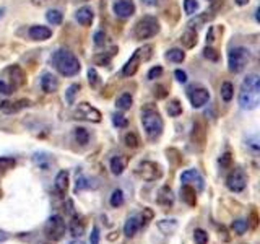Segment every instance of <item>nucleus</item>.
Listing matches in <instances>:
<instances>
[{
	"mask_svg": "<svg viewBox=\"0 0 260 244\" xmlns=\"http://www.w3.org/2000/svg\"><path fill=\"white\" fill-rule=\"evenodd\" d=\"M15 166V159L13 158H0V171H8Z\"/></svg>",
	"mask_w": 260,
	"mask_h": 244,
	"instance_id": "obj_43",
	"label": "nucleus"
},
{
	"mask_svg": "<svg viewBox=\"0 0 260 244\" xmlns=\"http://www.w3.org/2000/svg\"><path fill=\"white\" fill-rule=\"evenodd\" d=\"M158 33H160V23L153 17H143L135 25V30H133V35L140 41L150 39V37L156 36Z\"/></svg>",
	"mask_w": 260,
	"mask_h": 244,
	"instance_id": "obj_4",
	"label": "nucleus"
},
{
	"mask_svg": "<svg viewBox=\"0 0 260 244\" xmlns=\"http://www.w3.org/2000/svg\"><path fill=\"white\" fill-rule=\"evenodd\" d=\"M88 80H90V85L91 87H98L99 85V75L95 69H90L88 70Z\"/></svg>",
	"mask_w": 260,
	"mask_h": 244,
	"instance_id": "obj_45",
	"label": "nucleus"
},
{
	"mask_svg": "<svg viewBox=\"0 0 260 244\" xmlns=\"http://www.w3.org/2000/svg\"><path fill=\"white\" fill-rule=\"evenodd\" d=\"M158 228L164 234H171L178 228V222H176V220H162V222L158 223Z\"/></svg>",
	"mask_w": 260,
	"mask_h": 244,
	"instance_id": "obj_30",
	"label": "nucleus"
},
{
	"mask_svg": "<svg viewBox=\"0 0 260 244\" xmlns=\"http://www.w3.org/2000/svg\"><path fill=\"white\" fill-rule=\"evenodd\" d=\"M28 35L32 41H48L50 36H52V31H50V28L48 26H43V25H34L30 28V31H28Z\"/></svg>",
	"mask_w": 260,
	"mask_h": 244,
	"instance_id": "obj_14",
	"label": "nucleus"
},
{
	"mask_svg": "<svg viewBox=\"0 0 260 244\" xmlns=\"http://www.w3.org/2000/svg\"><path fill=\"white\" fill-rule=\"evenodd\" d=\"M5 75H8V80L7 82L10 83L13 88H20L26 83V73L23 72V69L20 65H10V67L5 69Z\"/></svg>",
	"mask_w": 260,
	"mask_h": 244,
	"instance_id": "obj_9",
	"label": "nucleus"
},
{
	"mask_svg": "<svg viewBox=\"0 0 260 244\" xmlns=\"http://www.w3.org/2000/svg\"><path fill=\"white\" fill-rule=\"evenodd\" d=\"M249 147L254 150V153H257L259 152V143H257V137H254V140L252 142L249 143Z\"/></svg>",
	"mask_w": 260,
	"mask_h": 244,
	"instance_id": "obj_53",
	"label": "nucleus"
},
{
	"mask_svg": "<svg viewBox=\"0 0 260 244\" xmlns=\"http://www.w3.org/2000/svg\"><path fill=\"white\" fill-rule=\"evenodd\" d=\"M221 98L225 100L226 103H229L231 100H233V96H234V87H233V83H229V82H225L221 85Z\"/></svg>",
	"mask_w": 260,
	"mask_h": 244,
	"instance_id": "obj_29",
	"label": "nucleus"
},
{
	"mask_svg": "<svg viewBox=\"0 0 260 244\" xmlns=\"http://www.w3.org/2000/svg\"><path fill=\"white\" fill-rule=\"evenodd\" d=\"M195 194H197L195 187H192L190 184H182V187H180V197H182V200L187 205H190V207H194L197 204V195Z\"/></svg>",
	"mask_w": 260,
	"mask_h": 244,
	"instance_id": "obj_23",
	"label": "nucleus"
},
{
	"mask_svg": "<svg viewBox=\"0 0 260 244\" xmlns=\"http://www.w3.org/2000/svg\"><path fill=\"white\" fill-rule=\"evenodd\" d=\"M95 44L98 46V48H101V46H104L106 44V35H104V31H96L95 33Z\"/></svg>",
	"mask_w": 260,
	"mask_h": 244,
	"instance_id": "obj_47",
	"label": "nucleus"
},
{
	"mask_svg": "<svg viewBox=\"0 0 260 244\" xmlns=\"http://www.w3.org/2000/svg\"><path fill=\"white\" fill-rule=\"evenodd\" d=\"M190 137H192V142L197 143V145H202L205 143V137H207V130H205V125L202 124V122H195L194 127H192V134H190Z\"/></svg>",
	"mask_w": 260,
	"mask_h": 244,
	"instance_id": "obj_21",
	"label": "nucleus"
},
{
	"mask_svg": "<svg viewBox=\"0 0 260 244\" xmlns=\"http://www.w3.org/2000/svg\"><path fill=\"white\" fill-rule=\"evenodd\" d=\"M75 140H77V143H80L85 147V145L90 142V134H88V130L83 127H77L75 129Z\"/></svg>",
	"mask_w": 260,
	"mask_h": 244,
	"instance_id": "obj_32",
	"label": "nucleus"
},
{
	"mask_svg": "<svg viewBox=\"0 0 260 244\" xmlns=\"http://www.w3.org/2000/svg\"><path fill=\"white\" fill-rule=\"evenodd\" d=\"M127 166H129V157H125V155H117V157L111 159V171L115 176L122 174L127 170Z\"/></svg>",
	"mask_w": 260,
	"mask_h": 244,
	"instance_id": "obj_19",
	"label": "nucleus"
},
{
	"mask_svg": "<svg viewBox=\"0 0 260 244\" xmlns=\"http://www.w3.org/2000/svg\"><path fill=\"white\" fill-rule=\"evenodd\" d=\"M236 3H238L239 7H244V5H247L249 3V0H234Z\"/></svg>",
	"mask_w": 260,
	"mask_h": 244,
	"instance_id": "obj_55",
	"label": "nucleus"
},
{
	"mask_svg": "<svg viewBox=\"0 0 260 244\" xmlns=\"http://www.w3.org/2000/svg\"><path fill=\"white\" fill-rule=\"evenodd\" d=\"M142 228V220L138 215H132L127 218V222L124 225V233L127 238H133L138 233V229Z\"/></svg>",
	"mask_w": 260,
	"mask_h": 244,
	"instance_id": "obj_16",
	"label": "nucleus"
},
{
	"mask_svg": "<svg viewBox=\"0 0 260 244\" xmlns=\"http://www.w3.org/2000/svg\"><path fill=\"white\" fill-rule=\"evenodd\" d=\"M142 2L148 7H156L158 3H160V0H142Z\"/></svg>",
	"mask_w": 260,
	"mask_h": 244,
	"instance_id": "obj_54",
	"label": "nucleus"
},
{
	"mask_svg": "<svg viewBox=\"0 0 260 244\" xmlns=\"http://www.w3.org/2000/svg\"><path fill=\"white\" fill-rule=\"evenodd\" d=\"M109 202L113 207H120V205H124V192L120 189H115L113 194H111Z\"/></svg>",
	"mask_w": 260,
	"mask_h": 244,
	"instance_id": "obj_35",
	"label": "nucleus"
},
{
	"mask_svg": "<svg viewBox=\"0 0 260 244\" xmlns=\"http://www.w3.org/2000/svg\"><path fill=\"white\" fill-rule=\"evenodd\" d=\"M13 90H15V88H13L5 78L0 77V93H2V95H12Z\"/></svg>",
	"mask_w": 260,
	"mask_h": 244,
	"instance_id": "obj_42",
	"label": "nucleus"
},
{
	"mask_svg": "<svg viewBox=\"0 0 260 244\" xmlns=\"http://www.w3.org/2000/svg\"><path fill=\"white\" fill-rule=\"evenodd\" d=\"M30 106L28 100H20V101H0V111L7 112V114H13V112L21 111L23 107Z\"/></svg>",
	"mask_w": 260,
	"mask_h": 244,
	"instance_id": "obj_17",
	"label": "nucleus"
},
{
	"mask_svg": "<svg viewBox=\"0 0 260 244\" xmlns=\"http://www.w3.org/2000/svg\"><path fill=\"white\" fill-rule=\"evenodd\" d=\"M189 100L194 107H203L210 101V91L207 88H194L189 91Z\"/></svg>",
	"mask_w": 260,
	"mask_h": 244,
	"instance_id": "obj_12",
	"label": "nucleus"
},
{
	"mask_svg": "<svg viewBox=\"0 0 260 244\" xmlns=\"http://www.w3.org/2000/svg\"><path fill=\"white\" fill-rule=\"evenodd\" d=\"M68 244H85L83 241H80V239H73V241H70Z\"/></svg>",
	"mask_w": 260,
	"mask_h": 244,
	"instance_id": "obj_56",
	"label": "nucleus"
},
{
	"mask_svg": "<svg viewBox=\"0 0 260 244\" xmlns=\"http://www.w3.org/2000/svg\"><path fill=\"white\" fill-rule=\"evenodd\" d=\"M52 64L55 70L64 77H75L81 69L80 60L75 57V54H72L67 49H59L57 52H54Z\"/></svg>",
	"mask_w": 260,
	"mask_h": 244,
	"instance_id": "obj_2",
	"label": "nucleus"
},
{
	"mask_svg": "<svg viewBox=\"0 0 260 244\" xmlns=\"http://www.w3.org/2000/svg\"><path fill=\"white\" fill-rule=\"evenodd\" d=\"M203 55H205L208 60H213V62H216V60L220 59V55H218V52L213 48H205V49H203Z\"/></svg>",
	"mask_w": 260,
	"mask_h": 244,
	"instance_id": "obj_46",
	"label": "nucleus"
},
{
	"mask_svg": "<svg viewBox=\"0 0 260 244\" xmlns=\"http://www.w3.org/2000/svg\"><path fill=\"white\" fill-rule=\"evenodd\" d=\"M137 174L142 177L143 181H156L162 176L161 166L155 161H142L137 166Z\"/></svg>",
	"mask_w": 260,
	"mask_h": 244,
	"instance_id": "obj_7",
	"label": "nucleus"
},
{
	"mask_svg": "<svg viewBox=\"0 0 260 244\" xmlns=\"http://www.w3.org/2000/svg\"><path fill=\"white\" fill-rule=\"evenodd\" d=\"M68 229H70V234L73 238H80L83 233H85V222L80 218V217H73L72 222H70V227H68Z\"/></svg>",
	"mask_w": 260,
	"mask_h": 244,
	"instance_id": "obj_24",
	"label": "nucleus"
},
{
	"mask_svg": "<svg viewBox=\"0 0 260 244\" xmlns=\"http://www.w3.org/2000/svg\"><path fill=\"white\" fill-rule=\"evenodd\" d=\"M260 103V78L250 73L244 78L239 91V106L245 111H252Z\"/></svg>",
	"mask_w": 260,
	"mask_h": 244,
	"instance_id": "obj_1",
	"label": "nucleus"
},
{
	"mask_svg": "<svg viewBox=\"0 0 260 244\" xmlns=\"http://www.w3.org/2000/svg\"><path fill=\"white\" fill-rule=\"evenodd\" d=\"M90 244H99V228L95 227L90 234Z\"/></svg>",
	"mask_w": 260,
	"mask_h": 244,
	"instance_id": "obj_49",
	"label": "nucleus"
},
{
	"mask_svg": "<svg viewBox=\"0 0 260 244\" xmlns=\"http://www.w3.org/2000/svg\"><path fill=\"white\" fill-rule=\"evenodd\" d=\"M80 90V85H72L70 88H68V91H67V100L68 103H73V98H75V93Z\"/></svg>",
	"mask_w": 260,
	"mask_h": 244,
	"instance_id": "obj_50",
	"label": "nucleus"
},
{
	"mask_svg": "<svg viewBox=\"0 0 260 244\" xmlns=\"http://www.w3.org/2000/svg\"><path fill=\"white\" fill-rule=\"evenodd\" d=\"M155 96L160 98V100H162V98L168 96V91H166V88L162 87V85H158V87L155 88Z\"/></svg>",
	"mask_w": 260,
	"mask_h": 244,
	"instance_id": "obj_51",
	"label": "nucleus"
},
{
	"mask_svg": "<svg viewBox=\"0 0 260 244\" xmlns=\"http://www.w3.org/2000/svg\"><path fill=\"white\" fill-rule=\"evenodd\" d=\"M180 182H182V184H190V182H197L198 189H202V187H203V179H202V176L198 174L197 170H187V171H184L182 174H180Z\"/></svg>",
	"mask_w": 260,
	"mask_h": 244,
	"instance_id": "obj_22",
	"label": "nucleus"
},
{
	"mask_svg": "<svg viewBox=\"0 0 260 244\" xmlns=\"http://www.w3.org/2000/svg\"><path fill=\"white\" fill-rule=\"evenodd\" d=\"M168 114L171 116V117H178V116H180L182 114V105L178 101V100H173L168 105Z\"/></svg>",
	"mask_w": 260,
	"mask_h": 244,
	"instance_id": "obj_33",
	"label": "nucleus"
},
{
	"mask_svg": "<svg viewBox=\"0 0 260 244\" xmlns=\"http://www.w3.org/2000/svg\"><path fill=\"white\" fill-rule=\"evenodd\" d=\"M194 241H195V244H208V233L205 229L197 228L194 231Z\"/></svg>",
	"mask_w": 260,
	"mask_h": 244,
	"instance_id": "obj_36",
	"label": "nucleus"
},
{
	"mask_svg": "<svg viewBox=\"0 0 260 244\" xmlns=\"http://www.w3.org/2000/svg\"><path fill=\"white\" fill-rule=\"evenodd\" d=\"M41 88L44 93H55L59 90V78L52 73H44L41 78Z\"/></svg>",
	"mask_w": 260,
	"mask_h": 244,
	"instance_id": "obj_18",
	"label": "nucleus"
},
{
	"mask_svg": "<svg viewBox=\"0 0 260 244\" xmlns=\"http://www.w3.org/2000/svg\"><path fill=\"white\" fill-rule=\"evenodd\" d=\"M113 10L115 13V17L130 18L135 13V3H133L132 0H117V2H114Z\"/></svg>",
	"mask_w": 260,
	"mask_h": 244,
	"instance_id": "obj_11",
	"label": "nucleus"
},
{
	"mask_svg": "<svg viewBox=\"0 0 260 244\" xmlns=\"http://www.w3.org/2000/svg\"><path fill=\"white\" fill-rule=\"evenodd\" d=\"M180 43L185 49H192L197 46V33L192 31V30H187L185 33H182V36H180Z\"/></svg>",
	"mask_w": 260,
	"mask_h": 244,
	"instance_id": "obj_25",
	"label": "nucleus"
},
{
	"mask_svg": "<svg viewBox=\"0 0 260 244\" xmlns=\"http://www.w3.org/2000/svg\"><path fill=\"white\" fill-rule=\"evenodd\" d=\"M77 116H80V119H86L90 122H101V112L96 109V107H93L91 105H88V103H78L77 106Z\"/></svg>",
	"mask_w": 260,
	"mask_h": 244,
	"instance_id": "obj_10",
	"label": "nucleus"
},
{
	"mask_svg": "<svg viewBox=\"0 0 260 244\" xmlns=\"http://www.w3.org/2000/svg\"><path fill=\"white\" fill-rule=\"evenodd\" d=\"M249 228V220H236L233 223V229L238 234H244Z\"/></svg>",
	"mask_w": 260,
	"mask_h": 244,
	"instance_id": "obj_39",
	"label": "nucleus"
},
{
	"mask_svg": "<svg viewBox=\"0 0 260 244\" xmlns=\"http://www.w3.org/2000/svg\"><path fill=\"white\" fill-rule=\"evenodd\" d=\"M114 52H115V49H113L111 52H104V54H99V55H96L95 57V62H96V65H109L111 64V57L114 55Z\"/></svg>",
	"mask_w": 260,
	"mask_h": 244,
	"instance_id": "obj_37",
	"label": "nucleus"
},
{
	"mask_svg": "<svg viewBox=\"0 0 260 244\" xmlns=\"http://www.w3.org/2000/svg\"><path fill=\"white\" fill-rule=\"evenodd\" d=\"M226 186L231 192H243L247 186V177H245L244 171L234 170L231 174L226 177Z\"/></svg>",
	"mask_w": 260,
	"mask_h": 244,
	"instance_id": "obj_8",
	"label": "nucleus"
},
{
	"mask_svg": "<svg viewBox=\"0 0 260 244\" xmlns=\"http://www.w3.org/2000/svg\"><path fill=\"white\" fill-rule=\"evenodd\" d=\"M231 165H233V155H231L229 152L223 153L221 158H220V166L223 168V170H229Z\"/></svg>",
	"mask_w": 260,
	"mask_h": 244,
	"instance_id": "obj_41",
	"label": "nucleus"
},
{
	"mask_svg": "<svg viewBox=\"0 0 260 244\" xmlns=\"http://www.w3.org/2000/svg\"><path fill=\"white\" fill-rule=\"evenodd\" d=\"M158 202L162 205V207H171L174 202V197H173V192H171L169 187H162L160 191V195H158Z\"/></svg>",
	"mask_w": 260,
	"mask_h": 244,
	"instance_id": "obj_26",
	"label": "nucleus"
},
{
	"mask_svg": "<svg viewBox=\"0 0 260 244\" xmlns=\"http://www.w3.org/2000/svg\"><path fill=\"white\" fill-rule=\"evenodd\" d=\"M124 143L129 148H138L140 147V139H138V135L135 132H127L124 135Z\"/></svg>",
	"mask_w": 260,
	"mask_h": 244,
	"instance_id": "obj_31",
	"label": "nucleus"
},
{
	"mask_svg": "<svg viewBox=\"0 0 260 244\" xmlns=\"http://www.w3.org/2000/svg\"><path fill=\"white\" fill-rule=\"evenodd\" d=\"M142 124L148 139L156 140L161 137L162 129H164V122H162V117L156 107L146 106L145 109H142Z\"/></svg>",
	"mask_w": 260,
	"mask_h": 244,
	"instance_id": "obj_3",
	"label": "nucleus"
},
{
	"mask_svg": "<svg viewBox=\"0 0 260 244\" xmlns=\"http://www.w3.org/2000/svg\"><path fill=\"white\" fill-rule=\"evenodd\" d=\"M46 18H48V21L50 23V25H60L64 20L60 10H49L48 13H46Z\"/></svg>",
	"mask_w": 260,
	"mask_h": 244,
	"instance_id": "obj_34",
	"label": "nucleus"
},
{
	"mask_svg": "<svg viewBox=\"0 0 260 244\" xmlns=\"http://www.w3.org/2000/svg\"><path fill=\"white\" fill-rule=\"evenodd\" d=\"M113 122H114L115 127H119V129L127 127V124H129V121L125 119L122 114H114V116H113Z\"/></svg>",
	"mask_w": 260,
	"mask_h": 244,
	"instance_id": "obj_44",
	"label": "nucleus"
},
{
	"mask_svg": "<svg viewBox=\"0 0 260 244\" xmlns=\"http://www.w3.org/2000/svg\"><path fill=\"white\" fill-rule=\"evenodd\" d=\"M75 20L80 23L81 26H90L93 20H95V13H93L90 7H81V8H78L75 13Z\"/></svg>",
	"mask_w": 260,
	"mask_h": 244,
	"instance_id": "obj_20",
	"label": "nucleus"
},
{
	"mask_svg": "<svg viewBox=\"0 0 260 244\" xmlns=\"http://www.w3.org/2000/svg\"><path fill=\"white\" fill-rule=\"evenodd\" d=\"M140 62H142L140 51H135L132 57L129 59V62L124 65V69H122V75H124V77H132V75H135L138 67H140Z\"/></svg>",
	"mask_w": 260,
	"mask_h": 244,
	"instance_id": "obj_15",
	"label": "nucleus"
},
{
	"mask_svg": "<svg viewBox=\"0 0 260 244\" xmlns=\"http://www.w3.org/2000/svg\"><path fill=\"white\" fill-rule=\"evenodd\" d=\"M68 191V171H59L54 181V192L57 197H64Z\"/></svg>",
	"mask_w": 260,
	"mask_h": 244,
	"instance_id": "obj_13",
	"label": "nucleus"
},
{
	"mask_svg": "<svg viewBox=\"0 0 260 244\" xmlns=\"http://www.w3.org/2000/svg\"><path fill=\"white\" fill-rule=\"evenodd\" d=\"M250 60V51L247 48H234L231 49L229 55H228V65L233 73H239L245 69V65Z\"/></svg>",
	"mask_w": 260,
	"mask_h": 244,
	"instance_id": "obj_5",
	"label": "nucleus"
},
{
	"mask_svg": "<svg viewBox=\"0 0 260 244\" xmlns=\"http://www.w3.org/2000/svg\"><path fill=\"white\" fill-rule=\"evenodd\" d=\"M174 77H176V80H178L179 83H185V82H187V73H185L184 70H176Z\"/></svg>",
	"mask_w": 260,
	"mask_h": 244,
	"instance_id": "obj_52",
	"label": "nucleus"
},
{
	"mask_svg": "<svg viewBox=\"0 0 260 244\" xmlns=\"http://www.w3.org/2000/svg\"><path fill=\"white\" fill-rule=\"evenodd\" d=\"M90 187H91V181L88 179L86 176H83V174L77 176V184H75V191L77 192L83 191V189H90Z\"/></svg>",
	"mask_w": 260,
	"mask_h": 244,
	"instance_id": "obj_38",
	"label": "nucleus"
},
{
	"mask_svg": "<svg viewBox=\"0 0 260 244\" xmlns=\"http://www.w3.org/2000/svg\"><path fill=\"white\" fill-rule=\"evenodd\" d=\"M162 75V67L161 65H156V67H153L150 72H148V80H156L160 78Z\"/></svg>",
	"mask_w": 260,
	"mask_h": 244,
	"instance_id": "obj_48",
	"label": "nucleus"
},
{
	"mask_svg": "<svg viewBox=\"0 0 260 244\" xmlns=\"http://www.w3.org/2000/svg\"><path fill=\"white\" fill-rule=\"evenodd\" d=\"M198 10V2L197 0H184V12L187 15H194Z\"/></svg>",
	"mask_w": 260,
	"mask_h": 244,
	"instance_id": "obj_40",
	"label": "nucleus"
},
{
	"mask_svg": "<svg viewBox=\"0 0 260 244\" xmlns=\"http://www.w3.org/2000/svg\"><path fill=\"white\" fill-rule=\"evenodd\" d=\"M166 59L174 64H180V62H184L185 52L182 49H171V51H168V54H166Z\"/></svg>",
	"mask_w": 260,
	"mask_h": 244,
	"instance_id": "obj_28",
	"label": "nucleus"
},
{
	"mask_svg": "<svg viewBox=\"0 0 260 244\" xmlns=\"http://www.w3.org/2000/svg\"><path fill=\"white\" fill-rule=\"evenodd\" d=\"M133 105V98L130 93H124V95H120L117 98V101H115V106H117V109L120 111H129L130 107Z\"/></svg>",
	"mask_w": 260,
	"mask_h": 244,
	"instance_id": "obj_27",
	"label": "nucleus"
},
{
	"mask_svg": "<svg viewBox=\"0 0 260 244\" xmlns=\"http://www.w3.org/2000/svg\"><path fill=\"white\" fill-rule=\"evenodd\" d=\"M65 229H67V225H65L64 218L60 217V215H52L44 227L46 236H48L50 241H59V239H62L65 234Z\"/></svg>",
	"mask_w": 260,
	"mask_h": 244,
	"instance_id": "obj_6",
	"label": "nucleus"
}]
</instances>
